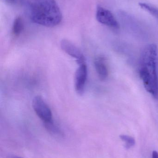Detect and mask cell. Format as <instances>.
I'll list each match as a JSON object with an SVG mask.
<instances>
[{
  "instance_id": "obj_1",
  "label": "cell",
  "mask_w": 158,
  "mask_h": 158,
  "mask_svg": "<svg viewBox=\"0 0 158 158\" xmlns=\"http://www.w3.org/2000/svg\"><path fill=\"white\" fill-rule=\"evenodd\" d=\"M27 7L29 17L35 24L52 27L62 20V12L55 0H28Z\"/></svg>"
},
{
  "instance_id": "obj_2",
  "label": "cell",
  "mask_w": 158,
  "mask_h": 158,
  "mask_svg": "<svg viewBox=\"0 0 158 158\" xmlns=\"http://www.w3.org/2000/svg\"><path fill=\"white\" fill-rule=\"evenodd\" d=\"M157 47L155 44L147 45L140 58L139 74L146 90L153 97H158V79L156 71Z\"/></svg>"
},
{
  "instance_id": "obj_3",
  "label": "cell",
  "mask_w": 158,
  "mask_h": 158,
  "mask_svg": "<svg viewBox=\"0 0 158 158\" xmlns=\"http://www.w3.org/2000/svg\"><path fill=\"white\" fill-rule=\"evenodd\" d=\"M32 106L36 115L44 122V123L53 120L52 111L41 97H34L32 99Z\"/></svg>"
},
{
  "instance_id": "obj_4",
  "label": "cell",
  "mask_w": 158,
  "mask_h": 158,
  "mask_svg": "<svg viewBox=\"0 0 158 158\" xmlns=\"http://www.w3.org/2000/svg\"><path fill=\"white\" fill-rule=\"evenodd\" d=\"M96 16L99 23L116 29L119 28V25L117 19L112 13L108 9L102 6H97Z\"/></svg>"
},
{
  "instance_id": "obj_5",
  "label": "cell",
  "mask_w": 158,
  "mask_h": 158,
  "mask_svg": "<svg viewBox=\"0 0 158 158\" xmlns=\"http://www.w3.org/2000/svg\"><path fill=\"white\" fill-rule=\"evenodd\" d=\"M79 65V68L75 72L74 85L77 94L82 95L84 93L88 72L87 67L85 63Z\"/></svg>"
},
{
  "instance_id": "obj_6",
  "label": "cell",
  "mask_w": 158,
  "mask_h": 158,
  "mask_svg": "<svg viewBox=\"0 0 158 158\" xmlns=\"http://www.w3.org/2000/svg\"><path fill=\"white\" fill-rule=\"evenodd\" d=\"M61 49L71 57L76 59L78 64L85 63V58L80 49L74 44L67 40H63L60 43Z\"/></svg>"
},
{
  "instance_id": "obj_7",
  "label": "cell",
  "mask_w": 158,
  "mask_h": 158,
  "mask_svg": "<svg viewBox=\"0 0 158 158\" xmlns=\"http://www.w3.org/2000/svg\"><path fill=\"white\" fill-rule=\"evenodd\" d=\"M94 65L99 78L102 80L107 78L109 75L108 69L105 58L102 56L96 57L95 60Z\"/></svg>"
},
{
  "instance_id": "obj_8",
  "label": "cell",
  "mask_w": 158,
  "mask_h": 158,
  "mask_svg": "<svg viewBox=\"0 0 158 158\" xmlns=\"http://www.w3.org/2000/svg\"><path fill=\"white\" fill-rule=\"evenodd\" d=\"M24 29V22L23 19L20 16H18L15 19L12 27V33L15 36H18L21 34Z\"/></svg>"
},
{
  "instance_id": "obj_9",
  "label": "cell",
  "mask_w": 158,
  "mask_h": 158,
  "mask_svg": "<svg viewBox=\"0 0 158 158\" xmlns=\"http://www.w3.org/2000/svg\"><path fill=\"white\" fill-rule=\"evenodd\" d=\"M139 5L141 8L145 10L149 14H151L153 16L158 19V9L157 8L146 3H139Z\"/></svg>"
},
{
  "instance_id": "obj_10",
  "label": "cell",
  "mask_w": 158,
  "mask_h": 158,
  "mask_svg": "<svg viewBox=\"0 0 158 158\" xmlns=\"http://www.w3.org/2000/svg\"><path fill=\"white\" fill-rule=\"evenodd\" d=\"M120 138L121 139L122 141L124 143V144H125L124 146L127 149H130V148H131L135 145V140L132 136L122 135L120 136Z\"/></svg>"
},
{
  "instance_id": "obj_11",
  "label": "cell",
  "mask_w": 158,
  "mask_h": 158,
  "mask_svg": "<svg viewBox=\"0 0 158 158\" xmlns=\"http://www.w3.org/2000/svg\"><path fill=\"white\" fill-rule=\"evenodd\" d=\"M44 125L46 129L50 132L56 135H61V131L59 130L58 127H57L54 123L53 121V120L52 121L49 122L44 123Z\"/></svg>"
},
{
  "instance_id": "obj_12",
  "label": "cell",
  "mask_w": 158,
  "mask_h": 158,
  "mask_svg": "<svg viewBox=\"0 0 158 158\" xmlns=\"http://www.w3.org/2000/svg\"><path fill=\"white\" fill-rule=\"evenodd\" d=\"M5 2L10 4H14L16 3L19 0H3Z\"/></svg>"
},
{
  "instance_id": "obj_13",
  "label": "cell",
  "mask_w": 158,
  "mask_h": 158,
  "mask_svg": "<svg viewBox=\"0 0 158 158\" xmlns=\"http://www.w3.org/2000/svg\"><path fill=\"white\" fill-rule=\"evenodd\" d=\"M152 158H158V152L156 151H153L152 153Z\"/></svg>"
},
{
  "instance_id": "obj_14",
  "label": "cell",
  "mask_w": 158,
  "mask_h": 158,
  "mask_svg": "<svg viewBox=\"0 0 158 158\" xmlns=\"http://www.w3.org/2000/svg\"><path fill=\"white\" fill-rule=\"evenodd\" d=\"M6 158H22L20 157L17 156H8Z\"/></svg>"
}]
</instances>
